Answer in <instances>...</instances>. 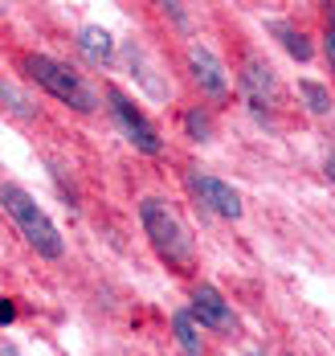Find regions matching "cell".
<instances>
[{
  "instance_id": "cell-7",
  "label": "cell",
  "mask_w": 335,
  "mask_h": 356,
  "mask_svg": "<svg viewBox=\"0 0 335 356\" xmlns=\"http://www.w3.org/2000/svg\"><path fill=\"white\" fill-rule=\"evenodd\" d=\"M188 316L192 320H200L205 327H213V332H233L237 327V316H233V307L225 303V295L217 286L200 283L192 291V307H188Z\"/></svg>"
},
{
  "instance_id": "cell-3",
  "label": "cell",
  "mask_w": 335,
  "mask_h": 356,
  "mask_svg": "<svg viewBox=\"0 0 335 356\" xmlns=\"http://www.w3.org/2000/svg\"><path fill=\"white\" fill-rule=\"evenodd\" d=\"M25 74L37 82L41 90H49L58 103H66V107L74 111H94L98 107V99H94V90L78 78L66 62H58V58H45V54H25Z\"/></svg>"
},
{
  "instance_id": "cell-4",
  "label": "cell",
  "mask_w": 335,
  "mask_h": 356,
  "mask_svg": "<svg viewBox=\"0 0 335 356\" xmlns=\"http://www.w3.org/2000/svg\"><path fill=\"white\" fill-rule=\"evenodd\" d=\"M241 95L254 115H270L278 107V74L258 54H246V62H241Z\"/></svg>"
},
{
  "instance_id": "cell-6",
  "label": "cell",
  "mask_w": 335,
  "mask_h": 356,
  "mask_svg": "<svg viewBox=\"0 0 335 356\" xmlns=\"http://www.w3.org/2000/svg\"><path fill=\"white\" fill-rule=\"evenodd\" d=\"M188 184H192V193L200 197V205H209L217 217H229V221H237V217H241V197H237V188H233V184H225L221 177L188 172Z\"/></svg>"
},
{
  "instance_id": "cell-11",
  "label": "cell",
  "mask_w": 335,
  "mask_h": 356,
  "mask_svg": "<svg viewBox=\"0 0 335 356\" xmlns=\"http://www.w3.org/2000/svg\"><path fill=\"white\" fill-rule=\"evenodd\" d=\"M172 327H176V340H180L184 356H205L200 353V336H196V327H192V316H188V312H176V316H172Z\"/></svg>"
},
{
  "instance_id": "cell-12",
  "label": "cell",
  "mask_w": 335,
  "mask_h": 356,
  "mask_svg": "<svg viewBox=\"0 0 335 356\" xmlns=\"http://www.w3.org/2000/svg\"><path fill=\"white\" fill-rule=\"evenodd\" d=\"M0 103L12 111L17 119H33V111H37L25 95H21V90H17V86H12V82H8V78H0Z\"/></svg>"
},
{
  "instance_id": "cell-9",
  "label": "cell",
  "mask_w": 335,
  "mask_h": 356,
  "mask_svg": "<svg viewBox=\"0 0 335 356\" xmlns=\"http://www.w3.org/2000/svg\"><path fill=\"white\" fill-rule=\"evenodd\" d=\"M274 33L282 37V45H286V54H291V58H298V62H311V54H315V49H311V41H307V33H302V29H295V25H282V21H278V25H274Z\"/></svg>"
},
{
  "instance_id": "cell-17",
  "label": "cell",
  "mask_w": 335,
  "mask_h": 356,
  "mask_svg": "<svg viewBox=\"0 0 335 356\" xmlns=\"http://www.w3.org/2000/svg\"><path fill=\"white\" fill-rule=\"evenodd\" d=\"M323 168H327V177L335 180V152H332V156H327V164H323Z\"/></svg>"
},
{
  "instance_id": "cell-1",
  "label": "cell",
  "mask_w": 335,
  "mask_h": 356,
  "mask_svg": "<svg viewBox=\"0 0 335 356\" xmlns=\"http://www.w3.org/2000/svg\"><path fill=\"white\" fill-rule=\"evenodd\" d=\"M139 221H144V234L151 238V246L155 254L176 270V275H192L196 270V246H192V238H188V229L180 225V217L172 213L164 201H139Z\"/></svg>"
},
{
  "instance_id": "cell-2",
  "label": "cell",
  "mask_w": 335,
  "mask_h": 356,
  "mask_svg": "<svg viewBox=\"0 0 335 356\" xmlns=\"http://www.w3.org/2000/svg\"><path fill=\"white\" fill-rule=\"evenodd\" d=\"M0 209L12 217V225L21 229V238L37 250L41 258L58 262V258L66 254V242H62L58 225L45 217V209H41L37 201L21 188V184H0Z\"/></svg>"
},
{
  "instance_id": "cell-5",
  "label": "cell",
  "mask_w": 335,
  "mask_h": 356,
  "mask_svg": "<svg viewBox=\"0 0 335 356\" xmlns=\"http://www.w3.org/2000/svg\"><path fill=\"white\" fill-rule=\"evenodd\" d=\"M107 99H111V115H114V123L123 127V136L135 143L144 156H160V136H155V127H151L148 119H144V111L135 107L127 95H119V90H107Z\"/></svg>"
},
{
  "instance_id": "cell-10",
  "label": "cell",
  "mask_w": 335,
  "mask_h": 356,
  "mask_svg": "<svg viewBox=\"0 0 335 356\" xmlns=\"http://www.w3.org/2000/svg\"><path fill=\"white\" fill-rule=\"evenodd\" d=\"M78 45H82L94 62L111 58V33H107V29H98V25H86V29L78 33Z\"/></svg>"
},
{
  "instance_id": "cell-8",
  "label": "cell",
  "mask_w": 335,
  "mask_h": 356,
  "mask_svg": "<svg viewBox=\"0 0 335 356\" xmlns=\"http://www.w3.org/2000/svg\"><path fill=\"white\" fill-rule=\"evenodd\" d=\"M188 66H192L196 86H200L209 99H217V103H225V99H229V78H225V66L213 58V49L192 45V49H188Z\"/></svg>"
},
{
  "instance_id": "cell-16",
  "label": "cell",
  "mask_w": 335,
  "mask_h": 356,
  "mask_svg": "<svg viewBox=\"0 0 335 356\" xmlns=\"http://www.w3.org/2000/svg\"><path fill=\"white\" fill-rule=\"evenodd\" d=\"M12 316H17L12 299H0V323H12Z\"/></svg>"
},
{
  "instance_id": "cell-14",
  "label": "cell",
  "mask_w": 335,
  "mask_h": 356,
  "mask_svg": "<svg viewBox=\"0 0 335 356\" xmlns=\"http://www.w3.org/2000/svg\"><path fill=\"white\" fill-rule=\"evenodd\" d=\"M184 127H188V136H192V140H209V136H213V127H209V115H205V111H188Z\"/></svg>"
},
{
  "instance_id": "cell-18",
  "label": "cell",
  "mask_w": 335,
  "mask_h": 356,
  "mask_svg": "<svg viewBox=\"0 0 335 356\" xmlns=\"http://www.w3.org/2000/svg\"><path fill=\"white\" fill-rule=\"evenodd\" d=\"M250 356H258V353H250Z\"/></svg>"
},
{
  "instance_id": "cell-15",
  "label": "cell",
  "mask_w": 335,
  "mask_h": 356,
  "mask_svg": "<svg viewBox=\"0 0 335 356\" xmlns=\"http://www.w3.org/2000/svg\"><path fill=\"white\" fill-rule=\"evenodd\" d=\"M323 54H327V62L335 70V8L327 13V25H323Z\"/></svg>"
},
{
  "instance_id": "cell-13",
  "label": "cell",
  "mask_w": 335,
  "mask_h": 356,
  "mask_svg": "<svg viewBox=\"0 0 335 356\" xmlns=\"http://www.w3.org/2000/svg\"><path fill=\"white\" fill-rule=\"evenodd\" d=\"M298 90H302V99H307V107L315 111V115H327L332 111V95L319 86V82H298Z\"/></svg>"
}]
</instances>
